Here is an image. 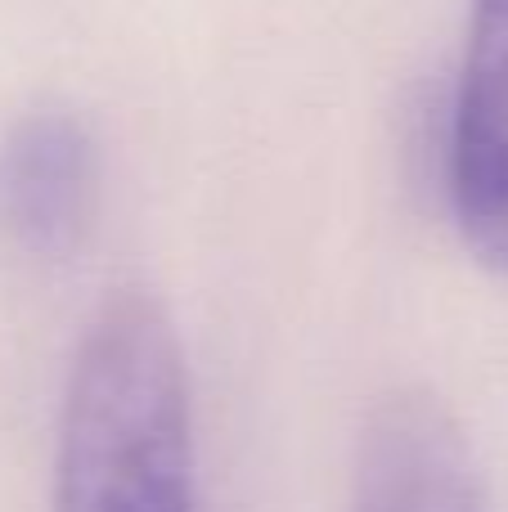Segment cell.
<instances>
[{
  "label": "cell",
  "mask_w": 508,
  "mask_h": 512,
  "mask_svg": "<svg viewBox=\"0 0 508 512\" xmlns=\"http://www.w3.org/2000/svg\"><path fill=\"white\" fill-rule=\"evenodd\" d=\"M194 405L176 324L144 288L95 310L59 409L54 512H194Z\"/></svg>",
  "instance_id": "6da1fadb"
},
{
  "label": "cell",
  "mask_w": 508,
  "mask_h": 512,
  "mask_svg": "<svg viewBox=\"0 0 508 512\" xmlns=\"http://www.w3.org/2000/svg\"><path fill=\"white\" fill-rule=\"evenodd\" d=\"M446 198L468 256L508 279V0L468 5L446 126Z\"/></svg>",
  "instance_id": "7a4b0ae2"
},
{
  "label": "cell",
  "mask_w": 508,
  "mask_h": 512,
  "mask_svg": "<svg viewBox=\"0 0 508 512\" xmlns=\"http://www.w3.org/2000/svg\"><path fill=\"white\" fill-rule=\"evenodd\" d=\"M104 203V149L68 108L23 113L0 140V234L18 252L59 261L90 239Z\"/></svg>",
  "instance_id": "3957f363"
},
{
  "label": "cell",
  "mask_w": 508,
  "mask_h": 512,
  "mask_svg": "<svg viewBox=\"0 0 508 512\" xmlns=\"http://www.w3.org/2000/svg\"><path fill=\"white\" fill-rule=\"evenodd\" d=\"M351 512H486L459 418L419 387L387 391L365 414Z\"/></svg>",
  "instance_id": "277c9868"
}]
</instances>
